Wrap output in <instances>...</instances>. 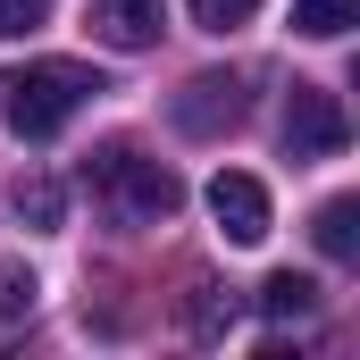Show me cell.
<instances>
[{"instance_id":"cell-3","label":"cell","mask_w":360,"mask_h":360,"mask_svg":"<svg viewBox=\"0 0 360 360\" xmlns=\"http://www.w3.org/2000/svg\"><path fill=\"white\" fill-rule=\"evenodd\" d=\"M352 143V117L327 84H293L285 92V160H335Z\"/></svg>"},{"instance_id":"cell-5","label":"cell","mask_w":360,"mask_h":360,"mask_svg":"<svg viewBox=\"0 0 360 360\" xmlns=\"http://www.w3.org/2000/svg\"><path fill=\"white\" fill-rule=\"evenodd\" d=\"M210 218H218L226 243H260L269 235V184L243 176V168H218L210 176Z\"/></svg>"},{"instance_id":"cell-10","label":"cell","mask_w":360,"mask_h":360,"mask_svg":"<svg viewBox=\"0 0 360 360\" xmlns=\"http://www.w3.org/2000/svg\"><path fill=\"white\" fill-rule=\"evenodd\" d=\"M8 201H17V218H25V226H42V235L68 218V193H59V176H17V193H8Z\"/></svg>"},{"instance_id":"cell-13","label":"cell","mask_w":360,"mask_h":360,"mask_svg":"<svg viewBox=\"0 0 360 360\" xmlns=\"http://www.w3.org/2000/svg\"><path fill=\"white\" fill-rule=\"evenodd\" d=\"M34 25H51V0H0V42H17Z\"/></svg>"},{"instance_id":"cell-14","label":"cell","mask_w":360,"mask_h":360,"mask_svg":"<svg viewBox=\"0 0 360 360\" xmlns=\"http://www.w3.org/2000/svg\"><path fill=\"white\" fill-rule=\"evenodd\" d=\"M260 0H193V25H210V34H226V25H243Z\"/></svg>"},{"instance_id":"cell-7","label":"cell","mask_w":360,"mask_h":360,"mask_svg":"<svg viewBox=\"0 0 360 360\" xmlns=\"http://www.w3.org/2000/svg\"><path fill=\"white\" fill-rule=\"evenodd\" d=\"M310 235H319V252L327 260H360V201H319V218H310Z\"/></svg>"},{"instance_id":"cell-12","label":"cell","mask_w":360,"mask_h":360,"mask_svg":"<svg viewBox=\"0 0 360 360\" xmlns=\"http://www.w3.org/2000/svg\"><path fill=\"white\" fill-rule=\"evenodd\" d=\"M34 293H42V276L25 269V260H0V319H25Z\"/></svg>"},{"instance_id":"cell-8","label":"cell","mask_w":360,"mask_h":360,"mask_svg":"<svg viewBox=\"0 0 360 360\" xmlns=\"http://www.w3.org/2000/svg\"><path fill=\"white\" fill-rule=\"evenodd\" d=\"M235 319H243V302H235L226 285H193V302H184V327H193L201 344H218V335H226Z\"/></svg>"},{"instance_id":"cell-11","label":"cell","mask_w":360,"mask_h":360,"mask_svg":"<svg viewBox=\"0 0 360 360\" xmlns=\"http://www.w3.org/2000/svg\"><path fill=\"white\" fill-rule=\"evenodd\" d=\"M260 310H269V319H310V310H319V276L276 269L269 285H260Z\"/></svg>"},{"instance_id":"cell-1","label":"cell","mask_w":360,"mask_h":360,"mask_svg":"<svg viewBox=\"0 0 360 360\" xmlns=\"http://www.w3.org/2000/svg\"><path fill=\"white\" fill-rule=\"evenodd\" d=\"M84 184H92V201L117 226H160V218H176V201H184L176 168L168 160H143L134 143H101L84 160Z\"/></svg>"},{"instance_id":"cell-4","label":"cell","mask_w":360,"mask_h":360,"mask_svg":"<svg viewBox=\"0 0 360 360\" xmlns=\"http://www.w3.org/2000/svg\"><path fill=\"white\" fill-rule=\"evenodd\" d=\"M243 109H252V101H243V76H235V68H210V76H193V84L168 101L176 134H201V143L226 134V126H243Z\"/></svg>"},{"instance_id":"cell-2","label":"cell","mask_w":360,"mask_h":360,"mask_svg":"<svg viewBox=\"0 0 360 360\" xmlns=\"http://www.w3.org/2000/svg\"><path fill=\"white\" fill-rule=\"evenodd\" d=\"M92 92H101L92 68H76V59H42V68H25V76L8 84V126H17L25 143H51Z\"/></svg>"},{"instance_id":"cell-9","label":"cell","mask_w":360,"mask_h":360,"mask_svg":"<svg viewBox=\"0 0 360 360\" xmlns=\"http://www.w3.org/2000/svg\"><path fill=\"white\" fill-rule=\"evenodd\" d=\"M352 25H360V0H293V34H310V42H335Z\"/></svg>"},{"instance_id":"cell-6","label":"cell","mask_w":360,"mask_h":360,"mask_svg":"<svg viewBox=\"0 0 360 360\" xmlns=\"http://www.w3.org/2000/svg\"><path fill=\"white\" fill-rule=\"evenodd\" d=\"M92 42H109V51H151L160 42V0H92Z\"/></svg>"}]
</instances>
